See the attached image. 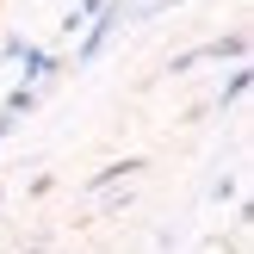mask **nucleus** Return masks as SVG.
<instances>
[]
</instances>
